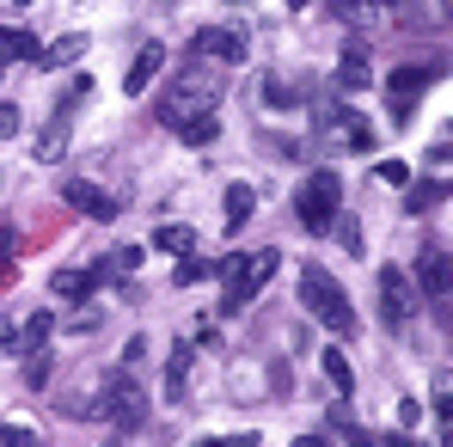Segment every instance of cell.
Here are the masks:
<instances>
[{"instance_id": "obj_23", "label": "cell", "mask_w": 453, "mask_h": 447, "mask_svg": "<svg viewBox=\"0 0 453 447\" xmlns=\"http://www.w3.org/2000/svg\"><path fill=\"white\" fill-rule=\"evenodd\" d=\"M62 148H68V129H62V117H56V123H50V129H43V135H37V159H62Z\"/></svg>"}, {"instance_id": "obj_39", "label": "cell", "mask_w": 453, "mask_h": 447, "mask_svg": "<svg viewBox=\"0 0 453 447\" xmlns=\"http://www.w3.org/2000/svg\"><path fill=\"white\" fill-rule=\"evenodd\" d=\"M295 447H331V442H325V435H301Z\"/></svg>"}, {"instance_id": "obj_9", "label": "cell", "mask_w": 453, "mask_h": 447, "mask_svg": "<svg viewBox=\"0 0 453 447\" xmlns=\"http://www.w3.org/2000/svg\"><path fill=\"white\" fill-rule=\"evenodd\" d=\"M411 289H417V295H429V300H441V295L453 289V258L429 245V251L417 258V276H411Z\"/></svg>"}, {"instance_id": "obj_10", "label": "cell", "mask_w": 453, "mask_h": 447, "mask_svg": "<svg viewBox=\"0 0 453 447\" xmlns=\"http://www.w3.org/2000/svg\"><path fill=\"white\" fill-rule=\"evenodd\" d=\"M386 92H392V123H411V104L429 92V68H398L386 80Z\"/></svg>"}, {"instance_id": "obj_32", "label": "cell", "mask_w": 453, "mask_h": 447, "mask_svg": "<svg viewBox=\"0 0 453 447\" xmlns=\"http://www.w3.org/2000/svg\"><path fill=\"white\" fill-rule=\"evenodd\" d=\"M337 227V245L349 251V258H362V233H356V221H331Z\"/></svg>"}, {"instance_id": "obj_31", "label": "cell", "mask_w": 453, "mask_h": 447, "mask_svg": "<svg viewBox=\"0 0 453 447\" xmlns=\"http://www.w3.org/2000/svg\"><path fill=\"white\" fill-rule=\"evenodd\" d=\"M12 245H19V233L0 227V282H12Z\"/></svg>"}, {"instance_id": "obj_29", "label": "cell", "mask_w": 453, "mask_h": 447, "mask_svg": "<svg viewBox=\"0 0 453 447\" xmlns=\"http://www.w3.org/2000/svg\"><path fill=\"white\" fill-rule=\"evenodd\" d=\"M331 423H337V435H343V442H349V447H380L374 435H368V429H356V423H349V417H343V411H337V417H331Z\"/></svg>"}, {"instance_id": "obj_18", "label": "cell", "mask_w": 453, "mask_h": 447, "mask_svg": "<svg viewBox=\"0 0 453 447\" xmlns=\"http://www.w3.org/2000/svg\"><path fill=\"white\" fill-rule=\"evenodd\" d=\"M264 111H301V86H288V80H264Z\"/></svg>"}, {"instance_id": "obj_28", "label": "cell", "mask_w": 453, "mask_h": 447, "mask_svg": "<svg viewBox=\"0 0 453 447\" xmlns=\"http://www.w3.org/2000/svg\"><path fill=\"white\" fill-rule=\"evenodd\" d=\"M142 258H148L142 245H123V251H111V258H104V270H123V276H129V270H142Z\"/></svg>"}, {"instance_id": "obj_41", "label": "cell", "mask_w": 453, "mask_h": 447, "mask_svg": "<svg viewBox=\"0 0 453 447\" xmlns=\"http://www.w3.org/2000/svg\"><path fill=\"white\" fill-rule=\"evenodd\" d=\"M441 447H453V423H441Z\"/></svg>"}, {"instance_id": "obj_7", "label": "cell", "mask_w": 453, "mask_h": 447, "mask_svg": "<svg viewBox=\"0 0 453 447\" xmlns=\"http://www.w3.org/2000/svg\"><path fill=\"white\" fill-rule=\"evenodd\" d=\"M50 331H56V319H50V312H31V319H0V343H6L12 356L43 350V343H50Z\"/></svg>"}, {"instance_id": "obj_14", "label": "cell", "mask_w": 453, "mask_h": 447, "mask_svg": "<svg viewBox=\"0 0 453 447\" xmlns=\"http://www.w3.org/2000/svg\"><path fill=\"white\" fill-rule=\"evenodd\" d=\"M319 368H325V380H331V392H337V398H349V392H356V368H349V356H343V350H325V356H319Z\"/></svg>"}, {"instance_id": "obj_5", "label": "cell", "mask_w": 453, "mask_h": 447, "mask_svg": "<svg viewBox=\"0 0 453 447\" xmlns=\"http://www.w3.org/2000/svg\"><path fill=\"white\" fill-rule=\"evenodd\" d=\"M104 417H111L123 435L142 429V417H148V392H142L135 374H117V380H111V392H104Z\"/></svg>"}, {"instance_id": "obj_27", "label": "cell", "mask_w": 453, "mask_h": 447, "mask_svg": "<svg viewBox=\"0 0 453 447\" xmlns=\"http://www.w3.org/2000/svg\"><path fill=\"white\" fill-rule=\"evenodd\" d=\"M25 386H31V392L50 386V356H43V350H31V362H25Z\"/></svg>"}, {"instance_id": "obj_20", "label": "cell", "mask_w": 453, "mask_h": 447, "mask_svg": "<svg viewBox=\"0 0 453 447\" xmlns=\"http://www.w3.org/2000/svg\"><path fill=\"white\" fill-rule=\"evenodd\" d=\"M251 209H257L251 184H226V227H245V221H251Z\"/></svg>"}, {"instance_id": "obj_40", "label": "cell", "mask_w": 453, "mask_h": 447, "mask_svg": "<svg viewBox=\"0 0 453 447\" xmlns=\"http://www.w3.org/2000/svg\"><path fill=\"white\" fill-rule=\"evenodd\" d=\"M386 447H423V442H411V435H392V442H386Z\"/></svg>"}, {"instance_id": "obj_16", "label": "cell", "mask_w": 453, "mask_h": 447, "mask_svg": "<svg viewBox=\"0 0 453 447\" xmlns=\"http://www.w3.org/2000/svg\"><path fill=\"white\" fill-rule=\"evenodd\" d=\"M190 386V343H172V362H165V398H184Z\"/></svg>"}, {"instance_id": "obj_22", "label": "cell", "mask_w": 453, "mask_h": 447, "mask_svg": "<svg viewBox=\"0 0 453 447\" xmlns=\"http://www.w3.org/2000/svg\"><path fill=\"white\" fill-rule=\"evenodd\" d=\"M92 282H98L92 270H62V276H56V295H62V300H86V295H92Z\"/></svg>"}, {"instance_id": "obj_2", "label": "cell", "mask_w": 453, "mask_h": 447, "mask_svg": "<svg viewBox=\"0 0 453 447\" xmlns=\"http://www.w3.org/2000/svg\"><path fill=\"white\" fill-rule=\"evenodd\" d=\"M301 306L319 319V325H331L337 337L356 331V306H349V295H343V282H337L331 270H319V264L301 270Z\"/></svg>"}, {"instance_id": "obj_1", "label": "cell", "mask_w": 453, "mask_h": 447, "mask_svg": "<svg viewBox=\"0 0 453 447\" xmlns=\"http://www.w3.org/2000/svg\"><path fill=\"white\" fill-rule=\"evenodd\" d=\"M221 92H226V80L221 74H209V68H178V80H172V92H165V104H159V123L165 129H184L190 117H209L215 104H221Z\"/></svg>"}, {"instance_id": "obj_43", "label": "cell", "mask_w": 453, "mask_h": 447, "mask_svg": "<svg viewBox=\"0 0 453 447\" xmlns=\"http://www.w3.org/2000/svg\"><path fill=\"white\" fill-rule=\"evenodd\" d=\"M196 447H221V442H196Z\"/></svg>"}, {"instance_id": "obj_8", "label": "cell", "mask_w": 453, "mask_h": 447, "mask_svg": "<svg viewBox=\"0 0 453 447\" xmlns=\"http://www.w3.org/2000/svg\"><path fill=\"white\" fill-rule=\"evenodd\" d=\"M62 197L74 203L80 215H92V221H117V215H123V203H117L111 190H98L92 178H68V184H62Z\"/></svg>"}, {"instance_id": "obj_11", "label": "cell", "mask_w": 453, "mask_h": 447, "mask_svg": "<svg viewBox=\"0 0 453 447\" xmlns=\"http://www.w3.org/2000/svg\"><path fill=\"white\" fill-rule=\"evenodd\" d=\"M159 68H165V43H142V50H135V62H129V74H123V92H129V98H142L153 80H159Z\"/></svg>"}, {"instance_id": "obj_36", "label": "cell", "mask_w": 453, "mask_h": 447, "mask_svg": "<svg viewBox=\"0 0 453 447\" xmlns=\"http://www.w3.org/2000/svg\"><path fill=\"white\" fill-rule=\"evenodd\" d=\"M398 423H411V429H417V423H423V405H417V398H404V405H398Z\"/></svg>"}, {"instance_id": "obj_15", "label": "cell", "mask_w": 453, "mask_h": 447, "mask_svg": "<svg viewBox=\"0 0 453 447\" xmlns=\"http://www.w3.org/2000/svg\"><path fill=\"white\" fill-rule=\"evenodd\" d=\"M37 56H43V50H37L31 31H6V25H0V68H6V62H37Z\"/></svg>"}, {"instance_id": "obj_19", "label": "cell", "mask_w": 453, "mask_h": 447, "mask_svg": "<svg viewBox=\"0 0 453 447\" xmlns=\"http://www.w3.org/2000/svg\"><path fill=\"white\" fill-rule=\"evenodd\" d=\"M215 135H221V117H215V111H209V117H190V123L178 129V142H184V148H209Z\"/></svg>"}, {"instance_id": "obj_25", "label": "cell", "mask_w": 453, "mask_h": 447, "mask_svg": "<svg viewBox=\"0 0 453 447\" xmlns=\"http://www.w3.org/2000/svg\"><path fill=\"white\" fill-rule=\"evenodd\" d=\"M209 276H215V264H203V258H184L172 282H178V289H196V282H209Z\"/></svg>"}, {"instance_id": "obj_4", "label": "cell", "mask_w": 453, "mask_h": 447, "mask_svg": "<svg viewBox=\"0 0 453 447\" xmlns=\"http://www.w3.org/2000/svg\"><path fill=\"white\" fill-rule=\"evenodd\" d=\"M374 300H380V325H386V331H411V319H417V289H411V270L380 264Z\"/></svg>"}, {"instance_id": "obj_34", "label": "cell", "mask_w": 453, "mask_h": 447, "mask_svg": "<svg viewBox=\"0 0 453 447\" xmlns=\"http://www.w3.org/2000/svg\"><path fill=\"white\" fill-rule=\"evenodd\" d=\"M86 92H92V80H86V74H74L68 86H62V111H68V104H80Z\"/></svg>"}, {"instance_id": "obj_26", "label": "cell", "mask_w": 453, "mask_h": 447, "mask_svg": "<svg viewBox=\"0 0 453 447\" xmlns=\"http://www.w3.org/2000/svg\"><path fill=\"white\" fill-rule=\"evenodd\" d=\"M374 178H380V184H392V190H404V184H411V166H404V159H380Z\"/></svg>"}, {"instance_id": "obj_35", "label": "cell", "mask_w": 453, "mask_h": 447, "mask_svg": "<svg viewBox=\"0 0 453 447\" xmlns=\"http://www.w3.org/2000/svg\"><path fill=\"white\" fill-rule=\"evenodd\" d=\"M6 135H19V104L0 98V142H6Z\"/></svg>"}, {"instance_id": "obj_21", "label": "cell", "mask_w": 453, "mask_h": 447, "mask_svg": "<svg viewBox=\"0 0 453 447\" xmlns=\"http://www.w3.org/2000/svg\"><path fill=\"white\" fill-rule=\"evenodd\" d=\"M80 56H86V31H68V37H56V43L43 50V62H56V68H62V62H80Z\"/></svg>"}, {"instance_id": "obj_33", "label": "cell", "mask_w": 453, "mask_h": 447, "mask_svg": "<svg viewBox=\"0 0 453 447\" xmlns=\"http://www.w3.org/2000/svg\"><path fill=\"white\" fill-rule=\"evenodd\" d=\"M368 6H374V0H331V12H337V19H356V25L368 19Z\"/></svg>"}, {"instance_id": "obj_6", "label": "cell", "mask_w": 453, "mask_h": 447, "mask_svg": "<svg viewBox=\"0 0 453 447\" xmlns=\"http://www.w3.org/2000/svg\"><path fill=\"white\" fill-rule=\"evenodd\" d=\"M196 56H209V62H221V68H239V62L251 56V37H245L239 25H209V31H196Z\"/></svg>"}, {"instance_id": "obj_45", "label": "cell", "mask_w": 453, "mask_h": 447, "mask_svg": "<svg viewBox=\"0 0 453 447\" xmlns=\"http://www.w3.org/2000/svg\"><path fill=\"white\" fill-rule=\"evenodd\" d=\"M19 6H31V0H19Z\"/></svg>"}, {"instance_id": "obj_30", "label": "cell", "mask_w": 453, "mask_h": 447, "mask_svg": "<svg viewBox=\"0 0 453 447\" xmlns=\"http://www.w3.org/2000/svg\"><path fill=\"white\" fill-rule=\"evenodd\" d=\"M0 447H43L25 423H0Z\"/></svg>"}, {"instance_id": "obj_37", "label": "cell", "mask_w": 453, "mask_h": 447, "mask_svg": "<svg viewBox=\"0 0 453 447\" xmlns=\"http://www.w3.org/2000/svg\"><path fill=\"white\" fill-rule=\"evenodd\" d=\"M448 129H453V123H448ZM429 159H453V135H441V142L429 148Z\"/></svg>"}, {"instance_id": "obj_42", "label": "cell", "mask_w": 453, "mask_h": 447, "mask_svg": "<svg viewBox=\"0 0 453 447\" xmlns=\"http://www.w3.org/2000/svg\"><path fill=\"white\" fill-rule=\"evenodd\" d=\"M288 6H295V12H306V6H312V0H288Z\"/></svg>"}, {"instance_id": "obj_44", "label": "cell", "mask_w": 453, "mask_h": 447, "mask_svg": "<svg viewBox=\"0 0 453 447\" xmlns=\"http://www.w3.org/2000/svg\"><path fill=\"white\" fill-rule=\"evenodd\" d=\"M380 6H398V0H380Z\"/></svg>"}, {"instance_id": "obj_38", "label": "cell", "mask_w": 453, "mask_h": 447, "mask_svg": "<svg viewBox=\"0 0 453 447\" xmlns=\"http://www.w3.org/2000/svg\"><path fill=\"white\" fill-rule=\"evenodd\" d=\"M221 447H257V435H233V442H221Z\"/></svg>"}, {"instance_id": "obj_17", "label": "cell", "mask_w": 453, "mask_h": 447, "mask_svg": "<svg viewBox=\"0 0 453 447\" xmlns=\"http://www.w3.org/2000/svg\"><path fill=\"white\" fill-rule=\"evenodd\" d=\"M441 197H448V178H429V184H404V209H411V215L435 209Z\"/></svg>"}, {"instance_id": "obj_24", "label": "cell", "mask_w": 453, "mask_h": 447, "mask_svg": "<svg viewBox=\"0 0 453 447\" xmlns=\"http://www.w3.org/2000/svg\"><path fill=\"white\" fill-rule=\"evenodd\" d=\"M429 411H435L441 423H453V374H435V392H429Z\"/></svg>"}, {"instance_id": "obj_3", "label": "cell", "mask_w": 453, "mask_h": 447, "mask_svg": "<svg viewBox=\"0 0 453 447\" xmlns=\"http://www.w3.org/2000/svg\"><path fill=\"white\" fill-rule=\"evenodd\" d=\"M337 209H343V178H337L331 166H319L301 184V197H295V215H301L306 233H325V227L337 221Z\"/></svg>"}, {"instance_id": "obj_13", "label": "cell", "mask_w": 453, "mask_h": 447, "mask_svg": "<svg viewBox=\"0 0 453 447\" xmlns=\"http://www.w3.org/2000/svg\"><path fill=\"white\" fill-rule=\"evenodd\" d=\"M153 251H165V258H196V227H153V239H148Z\"/></svg>"}, {"instance_id": "obj_12", "label": "cell", "mask_w": 453, "mask_h": 447, "mask_svg": "<svg viewBox=\"0 0 453 447\" xmlns=\"http://www.w3.org/2000/svg\"><path fill=\"white\" fill-rule=\"evenodd\" d=\"M368 37H349L343 43V62H337V92H368Z\"/></svg>"}]
</instances>
